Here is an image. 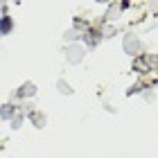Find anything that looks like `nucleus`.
<instances>
[{
  "label": "nucleus",
  "instance_id": "obj_1",
  "mask_svg": "<svg viewBox=\"0 0 158 158\" xmlns=\"http://www.w3.org/2000/svg\"><path fill=\"white\" fill-rule=\"evenodd\" d=\"M9 30H11V18L2 16V18H0V34H7Z\"/></svg>",
  "mask_w": 158,
  "mask_h": 158
}]
</instances>
